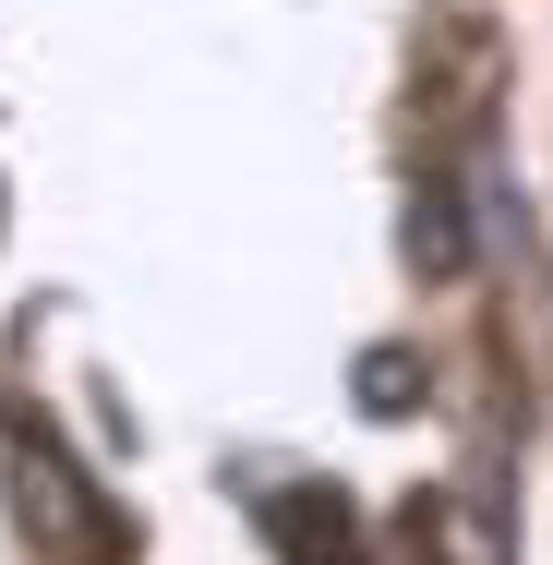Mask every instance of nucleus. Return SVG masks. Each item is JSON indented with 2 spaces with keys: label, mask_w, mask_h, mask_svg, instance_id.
Returning <instances> with one entry per match:
<instances>
[{
  "label": "nucleus",
  "mask_w": 553,
  "mask_h": 565,
  "mask_svg": "<svg viewBox=\"0 0 553 565\" xmlns=\"http://www.w3.org/2000/svg\"><path fill=\"white\" fill-rule=\"evenodd\" d=\"M12 457H24V518L61 542V554H120V518H109V493L73 469V446L36 422V409H12Z\"/></svg>",
  "instance_id": "1"
},
{
  "label": "nucleus",
  "mask_w": 553,
  "mask_h": 565,
  "mask_svg": "<svg viewBox=\"0 0 553 565\" xmlns=\"http://www.w3.org/2000/svg\"><path fill=\"white\" fill-rule=\"evenodd\" d=\"M265 530H277L289 565H361V518H349V493H326V481H277L265 493Z\"/></svg>",
  "instance_id": "2"
},
{
  "label": "nucleus",
  "mask_w": 553,
  "mask_h": 565,
  "mask_svg": "<svg viewBox=\"0 0 553 565\" xmlns=\"http://www.w3.org/2000/svg\"><path fill=\"white\" fill-rule=\"evenodd\" d=\"M457 253H469V241H457V181L422 169V193H410V265H422V277H457Z\"/></svg>",
  "instance_id": "3"
},
{
  "label": "nucleus",
  "mask_w": 553,
  "mask_h": 565,
  "mask_svg": "<svg viewBox=\"0 0 553 565\" xmlns=\"http://www.w3.org/2000/svg\"><path fill=\"white\" fill-rule=\"evenodd\" d=\"M410 397H422V361H410V349H373V361H361V409H373V422H397Z\"/></svg>",
  "instance_id": "4"
}]
</instances>
